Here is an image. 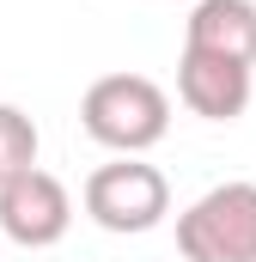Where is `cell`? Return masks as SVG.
I'll return each mask as SVG.
<instances>
[{
  "label": "cell",
  "instance_id": "cell-3",
  "mask_svg": "<svg viewBox=\"0 0 256 262\" xmlns=\"http://www.w3.org/2000/svg\"><path fill=\"white\" fill-rule=\"evenodd\" d=\"M79 201H86L92 226H104V232H116V238H140V232L165 226V213H171V183H165V171L146 165V159H110V165H98V171L86 177Z\"/></svg>",
  "mask_w": 256,
  "mask_h": 262
},
{
  "label": "cell",
  "instance_id": "cell-2",
  "mask_svg": "<svg viewBox=\"0 0 256 262\" xmlns=\"http://www.w3.org/2000/svg\"><path fill=\"white\" fill-rule=\"evenodd\" d=\"M183 262H256V183H214L177 213Z\"/></svg>",
  "mask_w": 256,
  "mask_h": 262
},
{
  "label": "cell",
  "instance_id": "cell-1",
  "mask_svg": "<svg viewBox=\"0 0 256 262\" xmlns=\"http://www.w3.org/2000/svg\"><path fill=\"white\" fill-rule=\"evenodd\" d=\"M79 128L116 159H140L171 134V98L146 73H104L79 98Z\"/></svg>",
  "mask_w": 256,
  "mask_h": 262
},
{
  "label": "cell",
  "instance_id": "cell-5",
  "mask_svg": "<svg viewBox=\"0 0 256 262\" xmlns=\"http://www.w3.org/2000/svg\"><path fill=\"white\" fill-rule=\"evenodd\" d=\"M250 92H256V79L244 61H226V55H207V49L177 55V98L201 122H238L250 110Z\"/></svg>",
  "mask_w": 256,
  "mask_h": 262
},
{
  "label": "cell",
  "instance_id": "cell-7",
  "mask_svg": "<svg viewBox=\"0 0 256 262\" xmlns=\"http://www.w3.org/2000/svg\"><path fill=\"white\" fill-rule=\"evenodd\" d=\"M37 122L18 110V104H0V189L25 171H37Z\"/></svg>",
  "mask_w": 256,
  "mask_h": 262
},
{
  "label": "cell",
  "instance_id": "cell-4",
  "mask_svg": "<svg viewBox=\"0 0 256 262\" xmlns=\"http://www.w3.org/2000/svg\"><path fill=\"white\" fill-rule=\"evenodd\" d=\"M67 226H73V195L55 171H25L0 189V238L25 244V250H49L61 244Z\"/></svg>",
  "mask_w": 256,
  "mask_h": 262
},
{
  "label": "cell",
  "instance_id": "cell-6",
  "mask_svg": "<svg viewBox=\"0 0 256 262\" xmlns=\"http://www.w3.org/2000/svg\"><path fill=\"white\" fill-rule=\"evenodd\" d=\"M183 49L256 67V0H195V12L183 18Z\"/></svg>",
  "mask_w": 256,
  "mask_h": 262
}]
</instances>
